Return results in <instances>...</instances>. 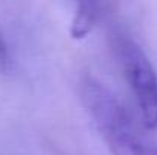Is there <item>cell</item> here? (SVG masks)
Here are the masks:
<instances>
[{
  "instance_id": "6da1fadb",
  "label": "cell",
  "mask_w": 157,
  "mask_h": 155,
  "mask_svg": "<svg viewBox=\"0 0 157 155\" xmlns=\"http://www.w3.org/2000/svg\"><path fill=\"white\" fill-rule=\"evenodd\" d=\"M111 47L139 106L142 125L157 128V72L142 47L127 34H111Z\"/></svg>"
},
{
  "instance_id": "7a4b0ae2",
  "label": "cell",
  "mask_w": 157,
  "mask_h": 155,
  "mask_svg": "<svg viewBox=\"0 0 157 155\" xmlns=\"http://www.w3.org/2000/svg\"><path fill=\"white\" fill-rule=\"evenodd\" d=\"M99 15V0H75V14L70 24V35L75 40L92 32Z\"/></svg>"
},
{
  "instance_id": "3957f363",
  "label": "cell",
  "mask_w": 157,
  "mask_h": 155,
  "mask_svg": "<svg viewBox=\"0 0 157 155\" xmlns=\"http://www.w3.org/2000/svg\"><path fill=\"white\" fill-rule=\"evenodd\" d=\"M8 64V49H6V43L0 34V72H3L6 68Z\"/></svg>"
}]
</instances>
